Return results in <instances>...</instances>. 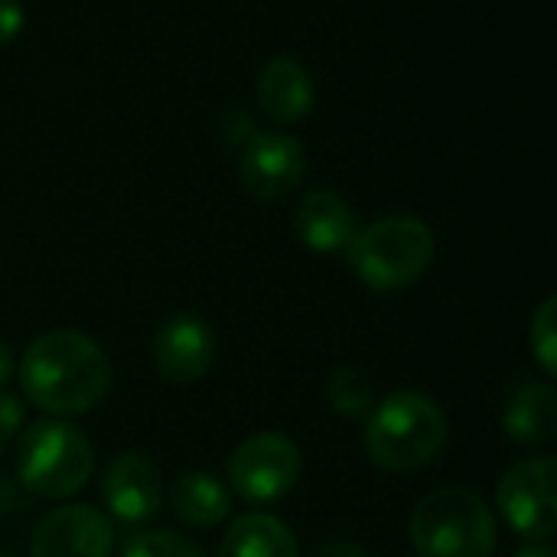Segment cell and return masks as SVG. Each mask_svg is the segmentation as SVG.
<instances>
[{
    "label": "cell",
    "mask_w": 557,
    "mask_h": 557,
    "mask_svg": "<svg viewBox=\"0 0 557 557\" xmlns=\"http://www.w3.org/2000/svg\"><path fill=\"white\" fill-rule=\"evenodd\" d=\"M20 385L23 395L46 414H88L111 392V359L78 330H52L33 339L23 352Z\"/></svg>",
    "instance_id": "1"
},
{
    "label": "cell",
    "mask_w": 557,
    "mask_h": 557,
    "mask_svg": "<svg viewBox=\"0 0 557 557\" xmlns=\"http://www.w3.org/2000/svg\"><path fill=\"white\" fill-rule=\"evenodd\" d=\"M366 418V454L385 473H414L447 444V414L421 392H392Z\"/></svg>",
    "instance_id": "2"
},
{
    "label": "cell",
    "mask_w": 557,
    "mask_h": 557,
    "mask_svg": "<svg viewBox=\"0 0 557 557\" xmlns=\"http://www.w3.org/2000/svg\"><path fill=\"white\" fill-rule=\"evenodd\" d=\"M346 261L352 274L379 294L408 290L434 264V232L418 215H385L356 228L346 245Z\"/></svg>",
    "instance_id": "3"
},
{
    "label": "cell",
    "mask_w": 557,
    "mask_h": 557,
    "mask_svg": "<svg viewBox=\"0 0 557 557\" xmlns=\"http://www.w3.org/2000/svg\"><path fill=\"white\" fill-rule=\"evenodd\" d=\"M496 539L493 509L460 486L428 493L411 512V545L418 557H493Z\"/></svg>",
    "instance_id": "4"
},
{
    "label": "cell",
    "mask_w": 557,
    "mask_h": 557,
    "mask_svg": "<svg viewBox=\"0 0 557 557\" xmlns=\"http://www.w3.org/2000/svg\"><path fill=\"white\" fill-rule=\"evenodd\" d=\"M95 467L88 437L62 421H36L16 444V483L39 499L75 496Z\"/></svg>",
    "instance_id": "5"
},
{
    "label": "cell",
    "mask_w": 557,
    "mask_h": 557,
    "mask_svg": "<svg viewBox=\"0 0 557 557\" xmlns=\"http://www.w3.org/2000/svg\"><path fill=\"white\" fill-rule=\"evenodd\" d=\"M228 483L232 490L251 503V506H268L284 499L304 470V457L300 447L277 431H264V434H251L245 437L232 454H228Z\"/></svg>",
    "instance_id": "6"
},
{
    "label": "cell",
    "mask_w": 557,
    "mask_h": 557,
    "mask_svg": "<svg viewBox=\"0 0 557 557\" xmlns=\"http://www.w3.org/2000/svg\"><path fill=\"white\" fill-rule=\"evenodd\" d=\"M496 506L509 529L529 542H548L557 529V463L532 457L516 463L496 490Z\"/></svg>",
    "instance_id": "7"
},
{
    "label": "cell",
    "mask_w": 557,
    "mask_h": 557,
    "mask_svg": "<svg viewBox=\"0 0 557 557\" xmlns=\"http://www.w3.org/2000/svg\"><path fill=\"white\" fill-rule=\"evenodd\" d=\"M307 176V150L281 131H255L238 150V180L255 199H284Z\"/></svg>",
    "instance_id": "8"
},
{
    "label": "cell",
    "mask_w": 557,
    "mask_h": 557,
    "mask_svg": "<svg viewBox=\"0 0 557 557\" xmlns=\"http://www.w3.org/2000/svg\"><path fill=\"white\" fill-rule=\"evenodd\" d=\"M114 529L95 506H59L33 532L29 557H111Z\"/></svg>",
    "instance_id": "9"
},
{
    "label": "cell",
    "mask_w": 557,
    "mask_h": 557,
    "mask_svg": "<svg viewBox=\"0 0 557 557\" xmlns=\"http://www.w3.org/2000/svg\"><path fill=\"white\" fill-rule=\"evenodd\" d=\"M101 499L117 525L137 529L163 506V476L144 454H121L104 467Z\"/></svg>",
    "instance_id": "10"
},
{
    "label": "cell",
    "mask_w": 557,
    "mask_h": 557,
    "mask_svg": "<svg viewBox=\"0 0 557 557\" xmlns=\"http://www.w3.org/2000/svg\"><path fill=\"white\" fill-rule=\"evenodd\" d=\"M215 333L199 313H176L153 333V366L173 385H193L215 362Z\"/></svg>",
    "instance_id": "11"
},
{
    "label": "cell",
    "mask_w": 557,
    "mask_h": 557,
    "mask_svg": "<svg viewBox=\"0 0 557 557\" xmlns=\"http://www.w3.org/2000/svg\"><path fill=\"white\" fill-rule=\"evenodd\" d=\"M255 95H258L261 111L271 121L294 124V121H304L313 111L317 85H313L304 62H297L290 55H277V59H268L261 65L258 82H255Z\"/></svg>",
    "instance_id": "12"
},
{
    "label": "cell",
    "mask_w": 557,
    "mask_h": 557,
    "mask_svg": "<svg viewBox=\"0 0 557 557\" xmlns=\"http://www.w3.org/2000/svg\"><path fill=\"white\" fill-rule=\"evenodd\" d=\"M294 232L310 251L336 255L346 251V245L356 235V212L339 193L313 189L300 199L294 212Z\"/></svg>",
    "instance_id": "13"
},
{
    "label": "cell",
    "mask_w": 557,
    "mask_h": 557,
    "mask_svg": "<svg viewBox=\"0 0 557 557\" xmlns=\"http://www.w3.org/2000/svg\"><path fill=\"white\" fill-rule=\"evenodd\" d=\"M506 434L522 447H542L557 434V392L548 382H525L503 411Z\"/></svg>",
    "instance_id": "14"
},
{
    "label": "cell",
    "mask_w": 557,
    "mask_h": 557,
    "mask_svg": "<svg viewBox=\"0 0 557 557\" xmlns=\"http://www.w3.org/2000/svg\"><path fill=\"white\" fill-rule=\"evenodd\" d=\"M166 503L173 509V516L189 525V529H215L228 519L232 512V496L228 490L209 476V473H183L170 483L166 490Z\"/></svg>",
    "instance_id": "15"
},
{
    "label": "cell",
    "mask_w": 557,
    "mask_h": 557,
    "mask_svg": "<svg viewBox=\"0 0 557 557\" xmlns=\"http://www.w3.org/2000/svg\"><path fill=\"white\" fill-rule=\"evenodd\" d=\"M215 557H300V545L277 516L248 512L222 535Z\"/></svg>",
    "instance_id": "16"
},
{
    "label": "cell",
    "mask_w": 557,
    "mask_h": 557,
    "mask_svg": "<svg viewBox=\"0 0 557 557\" xmlns=\"http://www.w3.org/2000/svg\"><path fill=\"white\" fill-rule=\"evenodd\" d=\"M326 398L339 418H366L375 408V382L362 366H339L326 382Z\"/></svg>",
    "instance_id": "17"
},
{
    "label": "cell",
    "mask_w": 557,
    "mask_h": 557,
    "mask_svg": "<svg viewBox=\"0 0 557 557\" xmlns=\"http://www.w3.org/2000/svg\"><path fill=\"white\" fill-rule=\"evenodd\" d=\"M121 557H202V548L180 532H137Z\"/></svg>",
    "instance_id": "18"
},
{
    "label": "cell",
    "mask_w": 557,
    "mask_h": 557,
    "mask_svg": "<svg viewBox=\"0 0 557 557\" xmlns=\"http://www.w3.org/2000/svg\"><path fill=\"white\" fill-rule=\"evenodd\" d=\"M532 352L539 369L552 379L557 372V297H545L532 317Z\"/></svg>",
    "instance_id": "19"
},
{
    "label": "cell",
    "mask_w": 557,
    "mask_h": 557,
    "mask_svg": "<svg viewBox=\"0 0 557 557\" xmlns=\"http://www.w3.org/2000/svg\"><path fill=\"white\" fill-rule=\"evenodd\" d=\"M23 428V405L16 395H0V454Z\"/></svg>",
    "instance_id": "20"
},
{
    "label": "cell",
    "mask_w": 557,
    "mask_h": 557,
    "mask_svg": "<svg viewBox=\"0 0 557 557\" xmlns=\"http://www.w3.org/2000/svg\"><path fill=\"white\" fill-rule=\"evenodd\" d=\"M26 13L16 0H0V46L13 42L23 33Z\"/></svg>",
    "instance_id": "21"
},
{
    "label": "cell",
    "mask_w": 557,
    "mask_h": 557,
    "mask_svg": "<svg viewBox=\"0 0 557 557\" xmlns=\"http://www.w3.org/2000/svg\"><path fill=\"white\" fill-rule=\"evenodd\" d=\"M317 557H369V555H366V548H362L359 542H346V539H339V542H330L326 548H320V555Z\"/></svg>",
    "instance_id": "22"
},
{
    "label": "cell",
    "mask_w": 557,
    "mask_h": 557,
    "mask_svg": "<svg viewBox=\"0 0 557 557\" xmlns=\"http://www.w3.org/2000/svg\"><path fill=\"white\" fill-rule=\"evenodd\" d=\"M516 557H557L555 548L548 542H529L525 548H519Z\"/></svg>",
    "instance_id": "23"
},
{
    "label": "cell",
    "mask_w": 557,
    "mask_h": 557,
    "mask_svg": "<svg viewBox=\"0 0 557 557\" xmlns=\"http://www.w3.org/2000/svg\"><path fill=\"white\" fill-rule=\"evenodd\" d=\"M13 375V359H10V349L0 343V385Z\"/></svg>",
    "instance_id": "24"
},
{
    "label": "cell",
    "mask_w": 557,
    "mask_h": 557,
    "mask_svg": "<svg viewBox=\"0 0 557 557\" xmlns=\"http://www.w3.org/2000/svg\"><path fill=\"white\" fill-rule=\"evenodd\" d=\"M0 557H13V555H0Z\"/></svg>",
    "instance_id": "25"
}]
</instances>
